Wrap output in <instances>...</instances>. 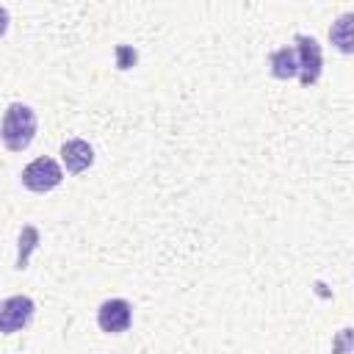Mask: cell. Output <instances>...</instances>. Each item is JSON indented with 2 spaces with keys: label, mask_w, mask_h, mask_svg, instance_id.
Returning a JSON list of instances; mask_svg holds the SVG:
<instances>
[{
  "label": "cell",
  "mask_w": 354,
  "mask_h": 354,
  "mask_svg": "<svg viewBox=\"0 0 354 354\" xmlns=\"http://www.w3.org/2000/svg\"><path fill=\"white\" fill-rule=\"evenodd\" d=\"M36 111L25 102H11L0 119V141L8 152H25L36 138Z\"/></svg>",
  "instance_id": "obj_1"
},
{
  "label": "cell",
  "mask_w": 354,
  "mask_h": 354,
  "mask_svg": "<svg viewBox=\"0 0 354 354\" xmlns=\"http://www.w3.org/2000/svg\"><path fill=\"white\" fill-rule=\"evenodd\" d=\"M293 50H296V61H299V83L304 88L315 86L321 72H324V53H321V44L315 36H307V33H296L293 36Z\"/></svg>",
  "instance_id": "obj_2"
},
{
  "label": "cell",
  "mask_w": 354,
  "mask_h": 354,
  "mask_svg": "<svg viewBox=\"0 0 354 354\" xmlns=\"http://www.w3.org/2000/svg\"><path fill=\"white\" fill-rule=\"evenodd\" d=\"M19 180H22V185H25L28 191H33V194H47V191H53V188L61 185L64 169H61V163H58L55 158L41 155V158L30 160V163L22 169Z\"/></svg>",
  "instance_id": "obj_3"
},
{
  "label": "cell",
  "mask_w": 354,
  "mask_h": 354,
  "mask_svg": "<svg viewBox=\"0 0 354 354\" xmlns=\"http://www.w3.org/2000/svg\"><path fill=\"white\" fill-rule=\"evenodd\" d=\"M33 313H36V304L30 296H8L3 304H0V332L3 335H14V332H22L30 321H33Z\"/></svg>",
  "instance_id": "obj_4"
},
{
  "label": "cell",
  "mask_w": 354,
  "mask_h": 354,
  "mask_svg": "<svg viewBox=\"0 0 354 354\" xmlns=\"http://www.w3.org/2000/svg\"><path fill=\"white\" fill-rule=\"evenodd\" d=\"M133 324V304L127 299H105L97 307V326L105 335H122Z\"/></svg>",
  "instance_id": "obj_5"
},
{
  "label": "cell",
  "mask_w": 354,
  "mask_h": 354,
  "mask_svg": "<svg viewBox=\"0 0 354 354\" xmlns=\"http://www.w3.org/2000/svg\"><path fill=\"white\" fill-rule=\"evenodd\" d=\"M58 155H61V163H64V169H66L69 174H83V171L94 163V149H91V144L83 141V138H66V141L61 144Z\"/></svg>",
  "instance_id": "obj_6"
},
{
  "label": "cell",
  "mask_w": 354,
  "mask_h": 354,
  "mask_svg": "<svg viewBox=\"0 0 354 354\" xmlns=\"http://www.w3.org/2000/svg\"><path fill=\"white\" fill-rule=\"evenodd\" d=\"M268 69L277 80H293L299 75V61H296V50L293 44H285L279 50H274L268 55Z\"/></svg>",
  "instance_id": "obj_7"
},
{
  "label": "cell",
  "mask_w": 354,
  "mask_h": 354,
  "mask_svg": "<svg viewBox=\"0 0 354 354\" xmlns=\"http://www.w3.org/2000/svg\"><path fill=\"white\" fill-rule=\"evenodd\" d=\"M329 39H332V44H335L340 53H346V55L354 53V14H351V11L340 14V17L332 22Z\"/></svg>",
  "instance_id": "obj_8"
},
{
  "label": "cell",
  "mask_w": 354,
  "mask_h": 354,
  "mask_svg": "<svg viewBox=\"0 0 354 354\" xmlns=\"http://www.w3.org/2000/svg\"><path fill=\"white\" fill-rule=\"evenodd\" d=\"M36 241H39V230H36V227H25L22 235H19V243H25V249H19V257H17V268H19V271L25 268V263H28V252L36 246Z\"/></svg>",
  "instance_id": "obj_9"
},
{
  "label": "cell",
  "mask_w": 354,
  "mask_h": 354,
  "mask_svg": "<svg viewBox=\"0 0 354 354\" xmlns=\"http://www.w3.org/2000/svg\"><path fill=\"white\" fill-rule=\"evenodd\" d=\"M8 22H11L8 8H3V6H0V39H3V36H6V30H8Z\"/></svg>",
  "instance_id": "obj_10"
}]
</instances>
